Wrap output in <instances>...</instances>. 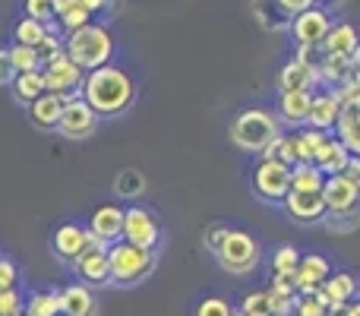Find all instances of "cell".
<instances>
[{
    "label": "cell",
    "instance_id": "6da1fadb",
    "mask_svg": "<svg viewBox=\"0 0 360 316\" xmlns=\"http://www.w3.org/2000/svg\"><path fill=\"white\" fill-rule=\"evenodd\" d=\"M82 99L89 101L98 118H120L124 111H130L133 101H136V82L127 70L114 67H98L92 73H86L82 82Z\"/></svg>",
    "mask_w": 360,
    "mask_h": 316
},
{
    "label": "cell",
    "instance_id": "7a4b0ae2",
    "mask_svg": "<svg viewBox=\"0 0 360 316\" xmlns=\"http://www.w3.org/2000/svg\"><path fill=\"white\" fill-rule=\"evenodd\" d=\"M63 51H67V57L82 73H92V70L111 63L114 35L105 25H82L79 32H70V35L63 38Z\"/></svg>",
    "mask_w": 360,
    "mask_h": 316
},
{
    "label": "cell",
    "instance_id": "3957f363",
    "mask_svg": "<svg viewBox=\"0 0 360 316\" xmlns=\"http://www.w3.org/2000/svg\"><path fill=\"white\" fill-rule=\"evenodd\" d=\"M278 127L281 124L275 118V111H269V108H247V111H240L231 120V143L240 152H253V156L259 152L262 156V149L281 133Z\"/></svg>",
    "mask_w": 360,
    "mask_h": 316
},
{
    "label": "cell",
    "instance_id": "277c9868",
    "mask_svg": "<svg viewBox=\"0 0 360 316\" xmlns=\"http://www.w3.org/2000/svg\"><path fill=\"white\" fill-rule=\"evenodd\" d=\"M108 260H111V282L120 288H130L146 282L158 266V253L155 250H143L133 247L127 241H117L108 247Z\"/></svg>",
    "mask_w": 360,
    "mask_h": 316
},
{
    "label": "cell",
    "instance_id": "5b68a950",
    "mask_svg": "<svg viewBox=\"0 0 360 316\" xmlns=\"http://www.w3.org/2000/svg\"><path fill=\"white\" fill-rule=\"evenodd\" d=\"M215 260H218V266H221L224 272L250 275L256 266H259L262 250H259V244L247 234V231L231 228L228 234H224V244H221V250L215 253Z\"/></svg>",
    "mask_w": 360,
    "mask_h": 316
},
{
    "label": "cell",
    "instance_id": "8992f818",
    "mask_svg": "<svg viewBox=\"0 0 360 316\" xmlns=\"http://www.w3.org/2000/svg\"><path fill=\"white\" fill-rule=\"evenodd\" d=\"M250 187H253V193L262 203L281 206L288 199V193H291V168L281 165V161L259 158V165L250 174Z\"/></svg>",
    "mask_w": 360,
    "mask_h": 316
},
{
    "label": "cell",
    "instance_id": "52a82bcc",
    "mask_svg": "<svg viewBox=\"0 0 360 316\" xmlns=\"http://www.w3.org/2000/svg\"><path fill=\"white\" fill-rule=\"evenodd\" d=\"M120 241L133 244V247H143V250H158V244H162V225H158L155 212L143 209V206L124 209V237Z\"/></svg>",
    "mask_w": 360,
    "mask_h": 316
},
{
    "label": "cell",
    "instance_id": "ba28073f",
    "mask_svg": "<svg viewBox=\"0 0 360 316\" xmlns=\"http://www.w3.org/2000/svg\"><path fill=\"white\" fill-rule=\"evenodd\" d=\"M41 73H44V86H48V92L63 95V99L82 95V82H86V73H82V70L76 67L73 61H70L67 51H63V54H57L51 63H44Z\"/></svg>",
    "mask_w": 360,
    "mask_h": 316
},
{
    "label": "cell",
    "instance_id": "9c48e42d",
    "mask_svg": "<svg viewBox=\"0 0 360 316\" xmlns=\"http://www.w3.org/2000/svg\"><path fill=\"white\" fill-rule=\"evenodd\" d=\"M332 25L335 23H332L329 10L313 6V10L297 13V16L291 19V25H288V32H291L294 44H304V48H323V42L332 32Z\"/></svg>",
    "mask_w": 360,
    "mask_h": 316
},
{
    "label": "cell",
    "instance_id": "30bf717a",
    "mask_svg": "<svg viewBox=\"0 0 360 316\" xmlns=\"http://www.w3.org/2000/svg\"><path fill=\"white\" fill-rule=\"evenodd\" d=\"M98 120L101 118L89 108V101L82 99V95H73V99H67V105H63L57 133L67 137V139H86V137H92V133L98 130Z\"/></svg>",
    "mask_w": 360,
    "mask_h": 316
},
{
    "label": "cell",
    "instance_id": "8fae6325",
    "mask_svg": "<svg viewBox=\"0 0 360 316\" xmlns=\"http://www.w3.org/2000/svg\"><path fill=\"white\" fill-rule=\"evenodd\" d=\"M92 244H95V237H92V231H89V225H76V222L60 225V228L54 231V237H51V247H54L57 260L70 263V266H73Z\"/></svg>",
    "mask_w": 360,
    "mask_h": 316
},
{
    "label": "cell",
    "instance_id": "7c38bea8",
    "mask_svg": "<svg viewBox=\"0 0 360 316\" xmlns=\"http://www.w3.org/2000/svg\"><path fill=\"white\" fill-rule=\"evenodd\" d=\"M76 275L82 279V285L89 288H105V285H114L111 282V260H108V247L101 241H95L79 260L73 263Z\"/></svg>",
    "mask_w": 360,
    "mask_h": 316
},
{
    "label": "cell",
    "instance_id": "4fadbf2b",
    "mask_svg": "<svg viewBox=\"0 0 360 316\" xmlns=\"http://www.w3.org/2000/svg\"><path fill=\"white\" fill-rule=\"evenodd\" d=\"M357 294H360L357 275H351V272H332L329 279H326V285L316 288V294H313V298H316L319 304L326 307V310H332V307H342V304H351V301H357Z\"/></svg>",
    "mask_w": 360,
    "mask_h": 316
},
{
    "label": "cell",
    "instance_id": "5bb4252c",
    "mask_svg": "<svg viewBox=\"0 0 360 316\" xmlns=\"http://www.w3.org/2000/svg\"><path fill=\"white\" fill-rule=\"evenodd\" d=\"M329 275H332V266H329V260H326V256H319V253L300 256V266H297V272H294L297 294H300V298L316 294V288H323Z\"/></svg>",
    "mask_w": 360,
    "mask_h": 316
},
{
    "label": "cell",
    "instance_id": "9a60e30c",
    "mask_svg": "<svg viewBox=\"0 0 360 316\" xmlns=\"http://www.w3.org/2000/svg\"><path fill=\"white\" fill-rule=\"evenodd\" d=\"M342 111H345V105L338 101V95L332 89H316L313 92V108H310V124L307 127L323 130V133H335Z\"/></svg>",
    "mask_w": 360,
    "mask_h": 316
},
{
    "label": "cell",
    "instance_id": "2e32d148",
    "mask_svg": "<svg viewBox=\"0 0 360 316\" xmlns=\"http://www.w3.org/2000/svg\"><path fill=\"white\" fill-rule=\"evenodd\" d=\"M281 206H285L288 218L297 225H319L329 215L323 203V193H288V199Z\"/></svg>",
    "mask_w": 360,
    "mask_h": 316
},
{
    "label": "cell",
    "instance_id": "e0dca14e",
    "mask_svg": "<svg viewBox=\"0 0 360 316\" xmlns=\"http://www.w3.org/2000/svg\"><path fill=\"white\" fill-rule=\"evenodd\" d=\"M323 203H326V212H329V215H348V212H357L360 209L357 190L342 177V174H335V177H326V184H323Z\"/></svg>",
    "mask_w": 360,
    "mask_h": 316
},
{
    "label": "cell",
    "instance_id": "ac0fdd59",
    "mask_svg": "<svg viewBox=\"0 0 360 316\" xmlns=\"http://www.w3.org/2000/svg\"><path fill=\"white\" fill-rule=\"evenodd\" d=\"M89 231L95 241H101L105 247L117 244L124 237V209L120 206H98L89 218Z\"/></svg>",
    "mask_w": 360,
    "mask_h": 316
},
{
    "label": "cell",
    "instance_id": "d6986e66",
    "mask_svg": "<svg viewBox=\"0 0 360 316\" xmlns=\"http://www.w3.org/2000/svg\"><path fill=\"white\" fill-rule=\"evenodd\" d=\"M275 89L281 92H316V70L304 61H288L275 76Z\"/></svg>",
    "mask_w": 360,
    "mask_h": 316
},
{
    "label": "cell",
    "instance_id": "ffe728a7",
    "mask_svg": "<svg viewBox=\"0 0 360 316\" xmlns=\"http://www.w3.org/2000/svg\"><path fill=\"white\" fill-rule=\"evenodd\" d=\"M310 108H313V92H281L275 118L285 127H307L310 124Z\"/></svg>",
    "mask_w": 360,
    "mask_h": 316
},
{
    "label": "cell",
    "instance_id": "44dd1931",
    "mask_svg": "<svg viewBox=\"0 0 360 316\" xmlns=\"http://www.w3.org/2000/svg\"><path fill=\"white\" fill-rule=\"evenodd\" d=\"M357 44H360V29L357 25L354 23H335L332 25V32L326 35V42H323V54L351 61L354 51H357Z\"/></svg>",
    "mask_w": 360,
    "mask_h": 316
},
{
    "label": "cell",
    "instance_id": "7402d4cb",
    "mask_svg": "<svg viewBox=\"0 0 360 316\" xmlns=\"http://www.w3.org/2000/svg\"><path fill=\"white\" fill-rule=\"evenodd\" d=\"M354 158L348 149H345V143L335 137V133H329L326 137V143L319 146V152H316V158H313V165L319 168V171L326 174V177H335V174H342L345 168H348V161Z\"/></svg>",
    "mask_w": 360,
    "mask_h": 316
},
{
    "label": "cell",
    "instance_id": "603a6c76",
    "mask_svg": "<svg viewBox=\"0 0 360 316\" xmlns=\"http://www.w3.org/2000/svg\"><path fill=\"white\" fill-rule=\"evenodd\" d=\"M63 105H67V99H63V95L44 92L41 99L29 105V120L38 127V130H57L60 114H63Z\"/></svg>",
    "mask_w": 360,
    "mask_h": 316
},
{
    "label": "cell",
    "instance_id": "cb8c5ba5",
    "mask_svg": "<svg viewBox=\"0 0 360 316\" xmlns=\"http://www.w3.org/2000/svg\"><path fill=\"white\" fill-rule=\"evenodd\" d=\"M98 304H95V294L89 285H67L60 291V316H95Z\"/></svg>",
    "mask_w": 360,
    "mask_h": 316
},
{
    "label": "cell",
    "instance_id": "d4e9b609",
    "mask_svg": "<svg viewBox=\"0 0 360 316\" xmlns=\"http://www.w3.org/2000/svg\"><path fill=\"white\" fill-rule=\"evenodd\" d=\"M48 92V86H44V73L41 70H32V73H16L10 82V95L19 101V105L29 108L32 101H38L41 95Z\"/></svg>",
    "mask_w": 360,
    "mask_h": 316
},
{
    "label": "cell",
    "instance_id": "484cf974",
    "mask_svg": "<svg viewBox=\"0 0 360 316\" xmlns=\"http://www.w3.org/2000/svg\"><path fill=\"white\" fill-rule=\"evenodd\" d=\"M291 137H294V158H297V165H313L319 146L326 143L329 133L313 130V127H300V130H294Z\"/></svg>",
    "mask_w": 360,
    "mask_h": 316
},
{
    "label": "cell",
    "instance_id": "4316f807",
    "mask_svg": "<svg viewBox=\"0 0 360 316\" xmlns=\"http://www.w3.org/2000/svg\"><path fill=\"white\" fill-rule=\"evenodd\" d=\"M57 25L63 32H79L82 25H92V13L82 6V0H57Z\"/></svg>",
    "mask_w": 360,
    "mask_h": 316
},
{
    "label": "cell",
    "instance_id": "83f0119b",
    "mask_svg": "<svg viewBox=\"0 0 360 316\" xmlns=\"http://www.w3.org/2000/svg\"><path fill=\"white\" fill-rule=\"evenodd\" d=\"M335 137L345 143V149L354 158H360V108H345L342 120L335 127Z\"/></svg>",
    "mask_w": 360,
    "mask_h": 316
},
{
    "label": "cell",
    "instance_id": "f1b7e54d",
    "mask_svg": "<svg viewBox=\"0 0 360 316\" xmlns=\"http://www.w3.org/2000/svg\"><path fill=\"white\" fill-rule=\"evenodd\" d=\"M326 174L316 165H294L291 168V193H323Z\"/></svg>",
    "mask_w": 360,
    "mask_h": 316
},
{
    "label": "cell",
    "instance_id": "f546056e",
    "mask_svg": "<svg viewBox=\"0 0 360 316\" xmlns=\"http://www.w3.org/2000/svg\"><path fill=\"white\" fill-rule=\"evenodd\" d=\"M51 25L38 23V19H29L22 16L16 25H13V44H25V48H38V44L48 38Z\"/></svg>",
    "mask_w": 360,
    "mask_h": 316
},
{
    "label": "cell",
    "instance_id": "4dcf8cb0",
    "mask_svg": "<svg viewBox=\"0 0 360 316\" xmlns=\"http://www.w3.org/2000/svg\"><path fill=\"white\" fill-rule=\"evenodd\" d=\"M300 266V250L294 247V244H278L272 253V260H269V269H272V275H294Z\"/></svg>",
    "mask_w": 360,
    "mask_h": 316
},
{
    "label": "cell",
    "instance_id": "1f68e13d",
    "mask_svg": "<svg viewBox=\"0 0 360 316\" xmlns=\"http://www.w3.org/2000/svg\"><path fill=\"white\" fill-rule=\"evenodd\" d=\"M143 190H146V177L136 168H124L117 174V180H114V193L120 199H136V196H143Z\"/></svg>",
    "mask_w": 360,
    "mask_h": 316
},
{
    "label": "cell",
    "instance_id": "d6a6232c",
    "mask_svg": "<svg viewBox=\"0 0 360 316\" xmlns=\"http://www.w3.org/2000/svg\"><path fill=\"white\" fill-rule=\"evenodd\" d=\"M262 158H266V161H281V165L294 168V165H297V158H294V137H291V133H278V137H275L272 143L262 149Z\"/></svg>",
    "mask_w": 360,
    "mask_h": 316
},
{
    "label": "cell",
    "instance_id": "836d02e7",
    "mask_svg": "<svg viewBox=\"0 0 360 316\" xmlns=\"http://www.w3.org/2000/svg\"><path fill=\"white\" fill-rule=\"evenodd\" d=\"M25 316H60V291H35L29 298Z\"/></svg>",
    "mask_w": 360,
    "mask_h": 316
},
{
    "label": "cell",
    "instance_id": "e575fe53",
    "mask_svg": "<svg viewBox=\"0 0 360 316\" xmlns=\"http://www.w3.org/2000/svg\"><path fill=\"white\" fill-rule=\"evenodd\" d=\"M13 63V73H32V70H41V61H38L35 48H25V44H10L6 48Z\"/></svg>",
    "mask_w": 360,
    "mask_h": 316
},
{
    "label": "cell",
    "instance_id": "d590c367",
    "mask_svg": "<svg viewBox=\"0 0 360 316\" xmlns=\"http://www.w3.org/2000/svg\"><path fill=\"white\" fill-rule=\"evenodd\" d=\"M237 310H243L247 316H275L272 301H269V291H266V288H262V291L243 294V301H240V307H237Z\"/></svg>",
    "mask_w": 360,
    "mask_h": 316
},
{
    "label": "cell",
    "instance_id": "8d00e7d4",
    "mask_svg": "<svg viewBox=\"0 0 360 316\" xmlns=\"http://www.w3.org/2000/svg\"><path fill=\"white\" fill-rule=\"evenodd\" d=\"M22 6L29 19H38L44 25L57 23V0H22Z\"/></svg>",
    "mask_w": 360,
    "mask_h": 316
},
{
    "label": "cell",
    "instance_id": "74e56055",
    "mask_svg": "<svg viewBox=\"0 0 360 316\" xmlns=\"http://www.w3.org/2000/svg\"><path fill=\"white\" fill-rule=\"evenodd\" d=\"M193 316H234V307H231V301L221 298V294H209V298L199 301Z\"/></svg>",
    "mask_w": 360,
    "mask_h": 316
},
{
    "label": "cell",
    "instance_id": "f35d334b",
    "mask_svg": "<svg viewBox=\"0 0 360 316\" xmlns=\"http://www.w3.org/2000/svg\"><path fill=\"white\" fill-rule=\"evenodd\" d=\"M35 51H38V61H41V67H44V63H51L57 54H63V38L57 35L54 29H51V32H48V38H44V42L38 44Z\"/></svg>",
    "mask_w": 360,
    "mask_h": 316
},
{
    "label": "cell",
    "instance_id": "ab89813d",
    "mask_svg": "<svg viewBox=\"0 0 360 316\" xmlns=\"http://www.w3.org/2000/svg\"><path fill=\"white\" fill-rule=\"evenodd\" d=\"M357 225H360V209L357 212H348V215H326V228L338 231V234H345V231H354Z\"/></svg>",
    "mask_w": 360,
    "mask_h": 316
},
{
    "label": "cell",
    "instance_id": "60d3db41",
    "mask_svg": "<svg viewBox=\"0 0 360 316\" xmlns=\"http://www.w3.org/2000/svg\"><path fill=\"white\" fill-rule=\"evenodd\" d=\"M291 316H329V310H326V307L310 294V298H297Z\"/></svg>",
    "mask_w": 360,
    "mask_h": 316
},
{
    "label": "cell",
    "instance_id": "b9f144b4",
    "mask_svg": "<svg viewBox=\"0 0 360 316\" xmlns=\"http://www.w3.org/2000/svg\"><path fill=\"white\" fill-rule=\"evenodd\" d=\"M231 228H224V225H212V228H205V237H202V244H205V250H209L212 256L221 250V244H224V234H228Z\"/></svg>",
    "mask_w": 360,
    "mask_h": 316
},
{
    "label": "cell",
    "instance_id": "7bdbcfd3",
    "mask_svg": "<svg viewBox=\"0 0 360 316\" xmlns=\"http://www.w3.org/2000/svg\"><path fill=\"white\" fill-rule=\"evenodd\" d=\"M16 279H19L16 263L0 256V291H13V288H16Z\"/></svg>",
    "mask_w": 360,
    "mask_h": 316
},
{
    "label": "cell",
    "instance_id": "ee69618b",
    "mask_svg": "<svg viewBox=\"0 0 360 316\" xmlns=\"http://www.w3.org/2000/svg\"><path fill=\"white\" fill-rule=\"evenodd\" d=\"M22 313V298L13 291H0V316H19Z\"/></svg>",
    "mask_w": 360,
    "mask_h": 316
},
{
    "label": "cell",
    "instance_id": "f6af8a7d",
    "mask_svg": "<svg viewBox=\"0 0 360 316\" xmlns=\"http://www.w3.org/2000/svg\"><path fill=\"white\" fill-rule=\"evenodd\" d=\"M278 4V10L285 13L288 19H294L297 13H304V10H313V6H319V0H275Z\"/></svg>",
    "mask_w": 360,
    "mask_h": 316
},
{
    "label": "cell",
    "instance_id": "bcb514c9",
    "mask_svg": "<svg viewBox=\"0 0 360 316\" xmlns=\"http://www.w3.org/2000/svg\"><path fill=\"white\" fill-rule=\"evenodd\" d=\"M342 177L348 180L351 187H354V190H357V196H360V158H351V161H348V168H345V171H342Z\"/></svg>",
    "mask_w": 360,
    "mask_h": 316
},
{
    "label": "cell",
    "instance_id": "7dc6e473",
    "mask_svg": "<svg viewBox=\"0 0 360 316\" xmlns=\"http://www.w3.org/2000/svg\"><path fill=\"white\" fill-rule=\"evenodd\" d=\"M13 63H10V54H6V48H0V86H10L13 82Z\"/></svg>",
    "mask_w": 360,
    "mask_h": 316
},
{
    "label": "cell",
    "instance_id": "c3c4849f",
    "mask_svg": "<svg viewBox=\"0 0 360 316\" xmlns=\"http://www.w3.org/2000/svg\"><path fill=\"white\" fill-rule=\"evenodd\" d=\"M82 6H86L89 13H98V10H105L108 6V0H82Z\"/></svg>",
    "mask_w": 360,
    "mask_h": 316
},
{
    "label": "cell",
    "instance_id": "681fc988",
    "mask_svg": "<svg viewBox=\"0 0 360 316\" xmlns=\"http://www.w3.org/2000/svg\"><path fill=\"white\" fill-rule=\"evenodd\" d=\"M345 316H360V298H357V304L351 301V304L345 307Z\"/></svg>",
    "mask_w": 360,
    "mask_h": 316
},
{
    "label": "cell",
    "instance_id": "f907efd6",
    "mask_svg": "<svg viewBox=\"0 0 360 316\" xmlns=\"http://www.w3.org/2000/svg\"><path fill=\"white\" fill-rule=\"evenodd\" d=\"M351 63H354V70L360 73V44H357V51H354V57H351Z\"/></svg>",
    "mask_w": 360,
    "mask_h": 316
},
{
    "label": "cell",
    "instance_id": "816d5d0a",
    "mask_svg": "<svg viewBox=\"0 0 360 316\" xmlns=\"http://www.w3.org/2000/svg\"><path fill=\"white\" fill-rule=\"evenodd\" d=\"M234 316H247V313H243V310H234Z\"/></svg>",
    "mask_w": 360,
    "mask_h": 316
},
{
    "label": "cell",
    "instance_id": "f5cc1de1",
    "mask_svg": "<svg viewBox=\"0 0 360 316\" xmlns=\"http://www.w3.org/2000/svg\"><path fill=\"white\" fill-rule=\"evenodd\" d=\"M19 316H25V313H19Z\"/></svg>",
    "mask_w": 360,
    "mask_h": 316
}]
</instances>
